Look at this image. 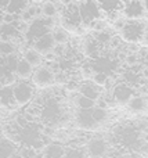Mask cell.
Segmentation results:
<instances>
[{
    "instance_id": "cell-1",
    "label": "cell",
    "mask_w": 148,
    "mask_h": 158,
    "mask_svg": "<svg viewBox=\"0 0 148 158\" xmlns=\"http://www.w3.org/2000/svg\"><path fill=\"white\" fill-rule=\"evenodd\" d=\"M61 25L69 32L82 33L83 32V19L79 11V4L74 0L68 3H64V7L61 10Z\"/></svg>"
},
{
    "instance_id": "cell-2",
    "label": "cell",
    "mask_w": 148,
    "mask_h": 158,
    "mask_svg": "<svg viewBox=\"0 0 148 158\" xmlns=\"http://www.w3.org/2000/svg\"><path fill=\"white\" fill-rule=\"evenodd\" d=\"M147 24L143 19H126L121 29V36L127 43H138L143 40Z\"/></svg>"
},
{
    "instance_id": "cell-3",
    "label": "cell",
    "mask_w": 148,
    "mask_h": 158,
    "mask_svg": "<svg viewBox=\"0 0 148 158\" xmlns=\"http://www.w3.org/2000/svg\"><path fill=\"white\" fill-rule=\"evenodd\" d=\"M78 4H79V11H80V15H82L85 27H89L90 22L94 21V19L102 18L101 15L104 13L101 11L97 0H82Z\"/></svg>"
},
{
    "instance_id": "cell-4",
    "label": "cell",
    "mask_w": 148,
    "mask_h": 158,
    "mask_svg": "<svg viewBox=\"0 0 148 158\" xmlns=\"http://www.w3.org/2000/svg\"><path fill=\"white\" fill-rule=\"evenodd\" d=\"M147 13L148 8L144 0H127L123 3L121 14L126 19H143Z\"/></svg>"
},
{
    "instance_id": "cell-5",
    "label": "cell",
    "mask_w": 148,
    "mask_h": 158,
    "mask_svg": "<svg viewBox=\"0 0 148 158\" xmlns=\"http://www.w3.org/2000/svg\"><path fill=\"white\" fill-rule=\"evenodd\" d=\"M32 81L38 87H49L54 83L55 72L50 67H39L32 75Z\"/></svg>"
},
{
    "instance_id": "cell-6",
    "label": "cell",
    "mask_w": 148,
    "mask_h": 158,
    "mask_svg": "<svg viewBox=\"0 0 148 158\" xmlns=\"http://www.w3.org/2000/svg\"><path fill=\"white\" fill-rule=\"evenodd\" d=\"M14 89V98L18 106H26L33 97V86L28 82H18Z\"/></svg>"
},
{
    "instance_id": "cell-7",
    "label": "cell",
    "mask_w": 148,
    "mask_h": 158,
    "mask_svg": "<svg viewBox=\"0 0 148 158\" xmlns=\"http://www.w3.org/2000/svg\"><path fill=\"white\" fill-rule=\"evenodd\" d=\"M108 153V143L102 137H93L86 146V154L89 158H104Z\"/></svg>"
},
{
    "instance_id": "cell-8",
    "label": "cell",
    "mask_w": 148,
    "mask_h": 158,
    "mask_svg": "<svg viewBox=\"0 0 148 158\" xmlns=\"http://www.w3.org/2000/svg\"><path fill=\"white\" fill-rule=\"evenodd\" d=\"M136 94L134 92V87L129 83H119V85H115L114 86V90H112V97H114V101L118 104H127L129 100Z\"/></svg>"
},
{
    "instance_id": "cell-9",
    "label": "cell",
    "mask_w": 148,
    "mask_h": 158,
    "mask_svg": "<svg viewBox=\"0 0 148 158\" xmlns=\"http://www.w3.org/2000/svg\"><path fill=\"white\" fill-rule=\"evenodd\" d=\"M91 110L93 108H90V110L79 108V111L76 112L75 119H76V125L79 126L80 129L93 131V129H96L97 126H98V123L96 122V119H94V117H93V111H91Z\"/></svg>"
},
{
    "instance_id": "cell-10",
    "label": "cell",
    "mask_w": 148,
    "mask_h": 158,
    "mask_svg": "<svg viewBox=\"0 0 148 158\" xmlns=\"http://www.w3.org/2000/svg\"><path fill=\"white\" fill-rule=\"evenodd\" d=\"M55 44H57V43H55V40H54L53 33L51 32H47V33H44L43 36H40V38L36 39V40L32 43V47L35 50H38L42 56H44L46 53L54 50Z\"/></svg>"
},
{
    "instance_id": "cell-11",
    "label": "cell",
    "mask_w": 148,
    "mask_h": 158,
    "mask_svg": "<svg viewBox=\"0 0 148 158\" xmlns=\"http://www.w3.org/2000/svg\"><path fill=\"white\" fill-rule=\"evenodd\" d=\"M101 49H102V46L97 42V39L94 38V36H87L82 43L83 56L91 58V60H94V58H97V57L101 56Z\"/></svg>"
},
{
    "instance_id": "cell-12",
    "label": "cell",
    "mask_w": 148,
    "mask_h": 158,
    "mask_svg": "<svg viewBox=\"0 0 148 158\" xmlns=\"http://www.w3.org/2000/svg\"><path fill=\"white\" fill-rule=\"evenodd\" d=\"M101 11L105 15H122V8H123V2L122 0H97Z\"/></svg>"
},
{
    "instance_id": "cell-13",
    "label": "cell",
    "mask_w": 148,
    "mask_h": 158,
    "mask_svg": "<svg viewBox=\"0 0 148 158\" xmlns=\"http://www.w3.org/2000/svg\"><path fill=\"white\" fill-rule=\"evenodd\" d=\"M126 106H127V110H129L132 114L140 115V114H144L148 110V100L143 94H137V93H136L129 100V103H127Z\"/></svg>"
},
{
    "instance_id": "cell-14",
    "label": "cell",
    "mask_w": 148,
    "mask_h": 158,
    "mask_svg": "<svg viewBox=\"0 0 148 158\" xmlns=\"http://www.w3.org/2000/svg\"><path fill=\"white\" fill-rule=\"evenodd\" d=\"M100 87L101 86L96 85L93 81L91 82L85 81L83 83L79 85V92H80V94H83V96H86V97L91 98V100L97 101L100 97H101V90H100Z\"/></svg>"
},
{
    "instance_id": "cell-15",
    "label": "cell",
    "mask_w": 148,
    "mask_h": 158,
    "mask_svg": "<svg viewBox=\"0 0 148 158\" xmlns=\"http://www.w3.org/2000/svg\"><path fill=\"white\" fill-rule=\"evenodd\" d=\"M19 36H21V33L17 28V21L13 24L0 22V38L3 40H13V39H18Z\"/></svg>"
},
{
    "instance_id": "cell-16",
    "label": "cell",
    "mask_w": 148,
    "mask_h": 158,
    "mask_svg": "<svg viewBox=\"0 0 148 158\" xmlns=\"http://www.w3.org/2000/svg\"><path fill=\"white\" fill-rule=\"evenodd\" d=\"M64 154H65V148L60 143H49L42 151L43 158H64Z\"/></svg>"
},
{
    "instance_id": "cell-17",
    "label": "cell",
    "mask_w": 148,
    "mask_h": 158,
    "mask_svg": "<svg viewBox=\"0 0 148 158\" xmlns=\"http://www.w3.org/2000/svg\"><path fill=\"white\" fill-rule=\"evenodd\" d=\"M42 117H43V119L47 121V122H54V121H57L58 118L61 117V107H60V104H57V103L46 104L43 112H42Z\"/></svg>"
},
{
    "instance_id": "cell-18",
    "label": "cell",
    "mask_w": 148,
    "mask_h": 158,
    "mask_svg": "<svg viewBox=\"0 0 148 158\" xmlns=\"http://www.w3.org/2000/svg\"><path fill=\"white\" fill-rule=\"evenodd\" d=\"M0 106H4V107L18 106L15 103V98H14V89L10 85H4L0 89Z\"/></svg>"
},
{
    "instance_id": "cell-19",
    "label": "cell",
    "mask_w": 148,
    "mask_h": 158,
    "mask_svg": "<svg viewBox=\"0 0 148 158\" xmlns=\"http://www.w3.org/2000/svg\"><path fill=\"white\" fill-rule=\"evenodd\" d=\"M29 4H30V0H10L6 11L11 14H15V15H21L28 8Z\"/></svg>"
},
{
    "instance_id": "cell-20",
    "label": "cell",
    "mask_w": 148,
    "mask_h": 158,
    "mask_svg": "<svg viewBox=\"0 0 148 158\" xmlns=\"http://www.w3.org/2000/svg\"><path fill=\"white\" fill-rule=\"evenodd\" d=\"M15 72L21 79H29L33 75V65L25 58H22V60H19L18 65H17Z\"/></svg>"
},
{
    "instance_id": "cell-21",
    "label": "cell",
    "mask_w": 148,
    "mask_h": 158,
    "mask_svg": "<svg viewBox=\"0 0 148 158\" xmlns=\"http://www.w3.org/2000/svg\"><path fill=\"white\" fill-rule=\"evenodd\" d=\"M51 33H53V36H54V40L57 44H66L71 40V38H69V31L65 29L64 27L53 28Z\"/></svg>"
},
{
    "instance_id": "cell-22",
    "label": "cell",
    "mask_w": 148,
    "mask_h": 158,
    "mask_svg": "<svg viewBox=\"0 0 148 158\" xmlns=\"http://www.w3.org/2000/svg\"><path fill=\"white\" fill-rule=\"evenodd\" d=\"M42 57H43V56H42L38 50L33 49V47L28 49L26 52H25V54H24V58L26 61H29L33 67H39V65H40V64H42Z\"/></svg>"
},
{
    "instance_id": "cell-23",
    "label": "cell",
    "mask_w": 148,
    "mask_h": 158,
    "mask_svg": "<svg viewBox=\"0 0 148 158\" xmlns=\"http://www.w3.org/2000/svg\"><path fill=\"white\" fill-rule=\"evenodd\" d=\"M58 13V7L51 0H44L42 3V15L43 17H53L54 18Z\"/></svg>"
},
{
    "instance_id": "cell-24",
    "label": "cell",
    "mask_w": 148,
    "mask_h": 158,
    "mask_svg": "<svg viewBox=\"0 0 148 158\" xmlns=\"http://www.w3.org/2000/svg\"><path fill=\"white\" fill-rule=\"evenodd\" d=\"M75 104L78 106V108H82V110H90L96 106V101L91 100V98L86 97L83 94H79L76 98H75Z\"/></svg>"
},
{
    "instance_id": "cell-25",
    "label": "cell",
    "mask_w": 148,
    "mask_h": 158,
    "mask_svg": "<svg viewBox=\"0 0 148 158\" xmlns=\"http://www.w3.org/2000/svg\"><path fill=\"white\" fill-rule=\"evenodd\" d=\"M15 154V148L7 140H3L0 143V158H11Z\"/></svg>"
},
{
    "instance_id": "cell-26",
    "label": "cell",
    "mask_w": 148,
    "mask_h": 158,
    "mask_svg": "<svg viewBox=\"0 0 148 158\" xmlns=\"http://www.w3.org/2000/svg\"><path fill=\"white\" fill-rule=\"evenodd\" d=\"M93 36L97 39V42H98V43L101 44V46H108L114 35L110 32V31H108V28H107V29L100 31V32H94V35H93Z\"/></svg>"
},
{
    "instance_id": "cell-27",
    "label": "cell",
    "mask_w": 148,
    "mask_h": 158,
    "mask_svg": "<svg viewBox=\"0 0 148 158\" xmlns=\"http://www.w3.org/2000/svg\"><path fill=\"white\" fill-rule=\"evenodd\" d=\"M91 111H93V117H94V119H96V122L98 123V125L104 123L105 121L108 119L107 108H101V107H98V106H94Z\"/></svg>"
},
{
    "instance_id": "cell-28",
    "label": "cell",
    "mask_w": 148,
    "mask_h": 158,
    "mask_svg": "<svg viewBox=\"0 0 148 158\" xmlns=\"http://www.w3.org/2000/svg\"><path fill=\"white\" fill-rule=\"evenodd\" d=\"M125 64L129 68H136L140 64V54L138 52H129L125 56Z\"/></svg>"
},
{
    "instance_id": "cell-29",
    "label": "cell",
    "mask_w": 148,
    "mask_h": 158,
    "mask_svg": "<svg viewBox=\"0 0 148 158\" xmlns=\"http://www.w3.org/2000/svg\"><path fill=\"white\" fill-rule=\"evenodd\" d=\"M108 79H110V74H107V72H101V71H96L93 74V78H91V81H93L96 85H98V86L104 87Z\"/></svg>"
},
{
    "instance_id": "cell-30",
    "label": "cell",
    "mask_w": 148,
    "mask_h": 158,
    "mask_svg": "<svg viewBox=\"0 0 148 158\" xmlns=\"http://www.w3.org/2000/svg\"><path fill=\"white\" fill-rule=\"evenodd\" d=\"M89 28H90V29H93L94 32H100V31L107 29V28H108V24H107V21H105V19L97 18V19H94V21L90 22Z\"/></svg>"
},
{
    "instance_id": "cell-31",
    "label": "cell",
    "mask_w": 148,
    "mask_h": 158,
    "mask_svg": "<svg viewBox=\"0 0 148 158\" xmlns=\"http://www.w3.org/2000/svg\"><path fill=\"white\" fill-rule=\"evenodd\" d=\"M86 157H87V154L82 148H69V150H65V154H64V158H86Z\"/></svg>"
},
{
    "instance_id": "cell-32",
    "label": "cell",
    "mask_w": 148,
    "mask_h": 158,
    "mask_svg": "<svg viewBox=\"0 0 148 158\" xmlns=\"http://www.w3.org/2000/svg\"><path fill=\"white\" fill-rule=\"evenodd\" d=\"M18 63H19V58L17 57L14 53L10 54V56H7V58H6V67H7V69L10 72H15Z\"/></svg>"
},
{
    "instance_id": "cell-33",
    "label": "cell",
    "mask_w": 148,
    "mask_h": 158,
    "mask_svg": "<svg viewBox=\"0 0 148 158\" xmlns=\"http://www.w3.org/2000/svg\"><path fill=\"white\" fill-rule=\"evenodd\" d=\"M0 53L3 56H10L14 53V44L10 40H2L0 42Z\"/></svg>"
},
{
    "instance_id": "cell-34",
    "label": "cell",
    "mask_w": 148,
    "mask_h": 158,
    "mask_svg": "<svg viewBox=\"0 0 148 158\" xmlns=\"http://www.w3.org/2000/svg\"><path fill=\"white\" fill-rule=\"evenodd\" d=\"M19 154L22 156V158H36V148L28 146V147L22 148V150L19 151Z\"/></svg>"
},
{
    "instance_id": "cell-35",
    "label": "cell",
    "mask_w": 148,
    "mask_h": 158,
    "mask_svg": "<svg viewBox=\"0 0 148 158\" xmlns=\"http://www.w3.org/2000/svg\"><path fill=\"white\" fill-rule=\"evenodd\" d=\"M15 122L19 128H26V126L29 125V122H28V119L25 118V115H18V117L15 118Z\"/></svg>"
},
{
    "instance_id": "cell-36",
    "label": "cell",
    "mask_w": 148,
    "mask_h": 158,
    "mask_svg": "<svg viewBox=\"0 0 148 158\" xmlns=\"http://www.w3.org/2000/svg\"><path fill=\"white\" fill-rule=\"evenodd\" d=\"M66 89H68L69 92L79 90V82H76L75 79H72V81H68V82H66Z\"/></svg>"
},
{
    "instance_id": "cell-37",
    "label": "cell",
    "mask_w": 148,
    "mask_h": 158,
    "mask_svg": "<svg viewBox=\"0 0 148 158\" xmlns=\"http://www.w3.org/2000/svg\"><path fill=\"white\" fill-rule=\"evenodd\" d=\"M141 43H143L146 47H148V24H147V27H146V32H144V36H143V40H141Z\"/></svg>"
},
{
    "instance_id": "cell-38",
    "label": "cell",
    "mask_w": 148,
    "mask_h": 158,
    "mask_svg": "<svg viewBox=\"0 0 148 158\" xmlns=\"http://www.w3.org/2000/svg\"><path fill=\"white\" fill-rule=\"evenodd\" d=\"M8 3H10V0H0V11H6Z\"/></svg>"
},
{
    "instance_id": "cell-39",
    "label": "cell",
    "mask_w": 148,
    "mask_h": 158,
    "mask_svg": "<svg viewBox=\"0 0 148 158\" xmlns=\"http://www.w3.org/2000/svg\"><path fill=\"white\" fill-rule=\"evenodd\" d=\"M32 3H36V4H40V3H43L44 0H30Z\"/></svg>"
},
{
    "instance_id": "cell-40",
    "label": "cell",
    "mask_w": 148,
    "mask_h": 158,
    "mask_svg": "<svg viewBox=\"0 0 148 158\" xmlns=\"http://www.w3.org/2000/svg\"><path fill=\"white\" fill-rule=\"evenodd\" d=\"M11 158H22V156H21V154H14Z\"/></svg>"
},
{
    "instance_id": "cell-41",
    "label": "cell",
    "mask_w": 148,
    "mask_h": 158,
    "mask_svg": "<svg viewBox=\"0 0 148 158\" xmlns=\"http://www.w3.org/2000/svg\"><path fill=\"white\" fill-rule=\"evenodd\" d=\"M2 17H3V11H0V22H2Z\"/></svg>"
},
{
    "instance_id": "cell-42",
    "label": "cell",
    "mask_w": 148,
    "mask_h": 158,
    "mask_svg": "<svg viewBox=\"0 0 148 158\" xmlns=\"http://www.w3.org/2000/svg\"><path fill=\"white\" fill-rule=\"evenodd\" d=\"M146 2V6H147V8H148V0H144Z\"/></svg>"
},
{
    "instance_id": "cell-43",
    "label": "cell",
    "mask_w": 148,
    "mask_h": 158,
    "mask_svg": "<svg viewBox=\"0 0 148 158\" xmlns=\"http://www.w3.org/2000/svg\"><path fill=\"white\" fill-rule=\"evenodd\" d=\"M146 92H147V97H148V86H147V89H146Z\"/></svg>"
},
{
    "instance_id": "cell-44",
    "label": "cell",
    "mask_w": 148,
    "mask_h": 158,
    "mask_svg": "<svg viewBox=\"0 0 148 158\" xmlns=\"http://www.w3.org/2000/svg\"><path fill=\"white\" fill-rule=\"evenodd\" d=\"M74 2H76V3H79V2H82V0H74Z\"/></svg>"
},
{
    "instance_id": "cell-45",
    "label": "cell",
    "mask_w": 148,
    "mask_h": 158,
    "mask_svg": "<svg viewBox=\"0 0 148 158\" xmlns=\"http://www.w3.org/2000/svg\"><path fill=\"white\" fill-rule=\"evenodd\" d=\"M122 2H123V3H125V2H127V0H122Z\"/></svg>"
},
{
    "instance_id": "cell-46",
    "label": "cell",
    "mask_w": 148,
    "mask_h": 158,
    "mask_svg": "<svg viewBox=\"0 0 148 158\" xmlns=\"http://www.w3.org/2000/svg\"><path fill=\"white\" fill-rule=\"evenodd\" d=\"M122 158H127V157H122Z\"/></svg>"
},
{
    "instance_id": "cell-47",
    "label": "cell",
    "mask_w": 148,
    "mask_h": 158,
    "mask_svg": "<svg viewBox=\"0 0 148 158\" xmlns=\"http://www.w3.org/2000/svg\"><path fill=\"white\" fill-rule=\"evenodd\" d=\"M0 89H2V86H0Z\"/></svg>"
}]
</instances>
